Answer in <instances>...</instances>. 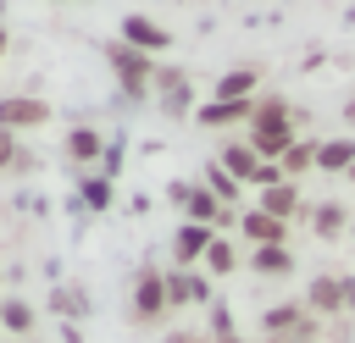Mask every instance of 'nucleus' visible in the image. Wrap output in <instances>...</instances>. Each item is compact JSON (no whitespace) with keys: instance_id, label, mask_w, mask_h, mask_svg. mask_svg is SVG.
<instances>
[{"instance_id":"2f4dec72","label":"nucleus","mask_w":355,"mask_h":343,"mask_svg":"<svg viewBox=\"0 0 355 343\" xmlns=\"http://www.w3.org/2000/svg\"><path fill=\"white\" fill-rule=\"evenodd\" d=\"M222 343H244V337H239V332H233V337H222Z\"/></svg>"},{"instance_id":"a211bd4d","label":"nucleus","mask_w":355,"mask_h":343,"mask_svg":"<svg viewBox=\"0 0 355 343\" xmlns=\"http://www.w3.org/2000/svg\"><path fill=\"white\" fill-rule=\"evenodd\" d=\"M67 160H72V166H100V160H105V138H100L94 127H72V133H67Z\"/></svg>"},{"instance_id":"6e6552de","label":"nucleus","mask_w":355,"mask_h":343,"mask_svg":"<svg viewBox=\"0 0 355 343\" xmlns=\"http://www.w3.org/2000/svg\"><path fill=\"white\" fill-rule=\"evenodd\" d=\"M166 299H172V310L216 304V299H211V277H205V271H183V266H172V271H166Z\"/></svg>"},{"instance_id":"9d476101","label":"nucleus","mask_w":355,"mask_h":343,"mask_svg":"<svg viewBox=\"0 0 355 343\" xmlns=\"http://www.w3.org/2000/svg\"><path fill=\"white\" fill-rule=\"evenodd\" d=\"M305 310L322 321V315H338L344 310V277L338 271H316L311 282H305Z\"/></svg>"},{"instance_id":"f704fd0d","label":"nucleus","mask_w":355,"mask_h":343,"mask_svg":"<svg viewBox=\"0 0 355 343\" xmlns=\"http://www.w3.org/2000/svg\"><path fill=\"white\" fill-rule=\"evenodd\" d=\"M6 343H22V337H6Z\"/></svg>"},{"instance_id":"bb28decb","label":"nucleus","mask_w":355,"mask_h":343,"mask_svg":"<svg viewBox=\"0 0 355 343\" xmlns=\"http://www.w3.org/2000/svg\"><path fill=\"white\" fill-rule=\"evenodd\" d=\"M17 149H22V138L0 127V172H11V160H17Z\"/></svg>"},{"instance_id":"f8f14e48","label":"nucleus","mask_w":355,"mask_h":343,"mask_svg":"<svg viewBox=\"0 0 355 343\" xmlns=\"http://www.w3.org/2000/svg\"><path fill=\"white\" fill-rule=\"evenodd\" d=\"M255 210H266V216H277V221H294V216H305L300 183H277V188H261V194H255Z\"/></svg>"},{"instance_id":"39448f33","label":"nucleus","mask_w":355,"mask_h":343,"mask_svg":"<svg viewBox=\"0 0 355 343\" xmlns=\"http://www.w3.org/2000/svg\"><path fill=\"white\" fill-rule=\"evenodd\" d=\"M50 122V100L39 94H0V127L6 133H33Z\"/></svg>"},{"instance_id":"b1692460","label":"nucleus","mask_w":355,"mask_h":343,"mask_svg":"<svg viewBox=\"0 0 355 343\" xmlns=\"http://www.w3.org/2000/svg\"><path fill=\"white\" fill-rule=\"evenodd\" d=\"M0 326H6L11 337H28V332H33V304H22V299H0Z\"/></svg>"},{"instance_id":"9b49d317","label":"nucleus","mask_w":355,"mask_h":343,"mask_svg":"<svg viewBox=\"0 0 355 343\" xmlns=\"http://www.w3.org/2000/svg\"><path fill=\"white\" fill-rule=\"evenodd\" d=\"M155 94H161L155 105H161L166 116H183V111H189V100H194V83H189L178 66H155Z\"/></svg>"},{"instance_id":"412c9836","label":"nucleus","mask_w":355,"mask_h":343,"mask_svg":"<svg viewBox=\"0 0 355 343\" xmlns=\"http://www.w3.org/2000/svg\"><path fill=\"white\" fill-rule=\"evenodd\" d=\"M200 271H205V277H233V271H239V243H233L227 232H216V243L205 249Z\"/></svg>"},{"instance_id":"72a5a7b5","label":"nucleus","mask_w":355,"mask_h":343,"mask_svg":"<svg viewBox=\"0 0 355 343\" xmlns=\"http://www.w3.org/2000/svg\"><path fill=\"white\" fill-rule=\"evenodd\" d=\"M344 177H349V183H355V166H349V172H344Z\"/></svg>"},{"instance_id":"2eb2a0df","label":"nucleus","mask_w":355,"mask_h":343,"mask_svg":"<svg viewBox=\"0 0 355 343\" xmlns=\"http://www.w3.org/2000/svg\"><path fill=\"white\" fill-rule=\"evenodd\" d=\"M311 216V232L322 238V243H333V238H344L349 232V221H355V210L349 205H333V199H322L316 210H305Z\"/></svg>"},{"instance_id":"7ed1b4c3","label":"nucleus","mask_w":355,"mask_h":343,"mask_svg":"<svg viewBox=\"0 0 355 343\" xmlns=\"http://www.w3.org/2000/svg\"><path fill=\"white\" fill-rule=\"evenodd\" d=\"M261 332L272 337V343H283V337H322V321L305 310V299H294V304H266L261 310Z\"/></svg>"},{"instance_id":"423d86ee","label":"nucleus","mask_w":355,"mask_h":343,"mask_svg":"<svg viewBox=\"0 0 355 343\" xmlns=\"http://www.w3.org/2000/svg\"><path fill=\"white\" fill-rule=\"evenodd\" d=\"M239 238H244V249H272V243H288V221L250 205V210H239Z\"/></svg>"},{"instance_id":"dca6fc26","label":"nucleus","mask_w":355,"mask_h":343,"mask_svg":"<svg viewBox=\"0 0 355 343\" xmlns=\"http://www.w3.org/2000/svg\"><path fill=\"white\" fill-rule=\"evenodd\" d=\"M294 249L288 243H272V249H250V271L255 277H266V282H283V277H294Z\"/></svg>"},{"instance_id":"5701e85b","label":"nucleus","mask_w":355,"mask_h":343,"mask_svg":"<svg viewBox=\"0 0 355 343\" xmlns=\"http://www.w3.org/2000/svg\"><path fill=\"white\" fill-rule=\"evenodd\" d=\"M50 310L67 321V315H89V293L78 288V282H55L50 288Z\"/></svg>"},{"instance_id":"c9c22d12","label":"nucleus","mask_w":355,"mask_h":343,"mask_svg":"<svg viewBox=\"0 0 355 343\" xmlns=\"http://www.w3.org/2000/svg\"><path fill=\"white\" fill-rule=\"evenodd\" d=\"M349 238H355V221H349Z\"/></svg>"},{"instance_id":"0eeeda50","label":"nucleus","mask_w":355,"mask_h":343,"mask_svg":"<svg viewBox=\"0 0 355 343\" xmlns=\"http://www.w3.org/2000/svg\"><path fill=\"white\" fill-rule=\"evenodd\" d=\"M216 243V227H200V221H183L178 232H172V266H183V271H200V260H205V249Z\"/></svg>"},{"instance_id":"cd10ccee","label":"nucleus","mask_w":355,"mask_h":343,"mask_svg":"<svg viewBox=\"0 0 355 343\" xmlns=\"http://www.w3.org/2000/svg\"><path fill=\"white\" fill-rule=\"evenodd\" d=\"M166 343H211V332H194V326H178V332H166Z\"/></svg>"},{"instance_id":"1a4fd4ad","label":"nucleus","mask_w":355,"mask_h":343,"mask_svg":"<svg viewBox=\"0 0 355 343\" xmlns=\"http://www.w3.org/2000/svg\"><path fill=\"white\" fill-rule=\"evenodd\" d=\"M122 44H133L139 55H150V61H155L161 50H172V33H166L161 22H150V17H139V11H133V17H122Z\"/></svg>"},{"instance_id":"7c9ffc66","label":"nucleus","mask_w":355,"mask_h":343,"mask_svg":"<svg viewBox=\"0 0 355 343\" xmlns=\"http://www.w3.org/2000/svg\"><path fill=\"white\" fill-rule=\"evenodd\" d=\"M6 50H11V33H6V28H0V61H6Z\"/></svg>"},{"instance_id":"a878e982","label":"nucleus","mask_w":355,"mask_h":343,"mask_svg":"<svg viewBox=\"0 0 355 343\" xmlns=\"http://www.w3.org/2000/svg\"><path fill=\"white\" fill-rule=\"evenodd\" d=\"M205 310H211V343L233 337V310H227V304H205Z\"/></svg>"},{"instance_id":"6ab92c4d","label":"nucleus","mask_w":355,"mask_h":343,"mask_svg":"<svg viewBox=\"0 0 355 343\" xmlns=\"http://www.w3.org/2000/svg\"><path fill=\"white\" fill-rule=\"evenodd\" d=\"M194 183H200V188H211L227 210H239V199H244V183H239L233 172H222L216 160H211V166H200V177H194Z\"/></svg>"},{"instance_id":"20e7f679","label":"nucleus","mask_w":355,"mask_h":343,"mask_svg":"<svg viewBox=\"0 0 355 343\" xmlns=\"http://www.w3.org/2000/svg\"><path fill=\"white\" fill-rule=\"evenodd\" d=\"M105 61H111V72H116V83H122L128 94H144V89L155 83V61H150V55H139L133 44H122V39H111V44H105Z\"/></svg>"},{"instance_id":"c85d7f7f","label":"nucleus","mask_w":355,"mask_h":343,"mask_svg":"<svg viewBox=\"0 0 355 343\" xmlns=\"http://www.w3.org/2000/svg\"><path fill=\"white\" fill-rule=\"evenodd\" d=\"M33 166H39V155H33V149H17V160H11V172H33Z\"/></svg>"},{"instance_id":"f3484780","label":"nucleus","mask_w":355,"mask_h":343,"mask_svg":"<svg viewBox=\"0 0 355 343\" xmlns=\"http://www.w3.org/2000/svg\"><path fill=\"white\" fill-rule=\"evenodd\" d=\"M216 166H222V172H233V177L250 188V183H255V172H261V155H255L244 138H227V144H222V155H216Z\"/></svg>"},{"instance_id":"4468645a","label":"nucleus","mask_w":355,"mask_h":343,"mask_svg":"<svg viewBox=\"0 0 355 343\" xmlns=\"http://www.w3.org/2000/svg\"><path fill=\"white\" fill-rule=\"evenodd\" d=\"M250 116H255V100H244V105H233V100H205V105H194V122H200V127H233V122L250 127Z\"/></svg>"},{"instance_id":"ddd939ff","label":"nucleus","mask_w":355,"mask_h":343,"mask_svg":"<svg viewBox=\"0 0 355 343\" xmlns=\"http://www.w3.org/2000/svg\"><path fill=\"white\" fill-rule=\"evenodd\" d=\"M255 89H261V72H255V66H233V72H222V77L211 83V100L244 105V100H255Z\"/></svg>"},{"instance_id":"473e14b6","label":"nucleus","mask_w":355,"mask_h":343,"mask_svg":"<svg viewBox=\"0 0 355 343\" xmlns=\"http://www.w3.org/2000/svg\"><path fill=\"white\" fill-rule=\"evenodd\" d=\"M283 343H311V337H283Z\"/></svg>"},{"instance_id":"f03ea898","label":"nucleus","mask_w":355,"mask_h":343,"mask_svg":"<svg viewBox=\"0 0 355 343\" xmlns=\"http://www.w3.org/2000/svg\"><path fill=\"white\" fill-rule=\"evenodd\" d=\"M166 310H172V299H166V271L144 266V271L133 277V293H128V321H133V326H155Z\"/></svg>"},{"instance_id":"aec40b11","label":"nucleus","mask_w":355,"mask_h":343,"mask_svg":"<svg viewBox=\"0 0 355 343\" xmlns=\"http://www.w3.org/2000/svg\"><path fill=\"white\" fill-rule=\"evenodd\" d=\"M316 144H322V138H305V133H300V138L288 144V155L277 160L288 183H300V177H311V172H316Z\"/></svg>"},{"instance_id":"4be33fe9","label":"nucleus","mask_w":355,"mask_h":343,"mask_svg":"<svg viewBox=\"0 0 355 343\" xmlns=\"http://www.w3.org/2000/svg\"><path fill=\"white\" fill-rule=\"evenodd\" d=\"M355 166V138H322L316 144V172H349Z\"/></svg>"},{"instance_id":"393cba45","label":"nucleus","mask_w":355,"mask_h":343,"mask_svg":"<svg viewBox=\"0 0 355 343\" xmlns=\"http://www.w3.org/2000/svg\"><path fill=\"white\" fill-rule=\"evenodd\" d=\"M83 199H89L94 210H105V205H111V177H83Z\"/></svg>"},{"instance_id":"f257e3e1","label":"nucleus","mask_w":355,"mask_h":343,"mask_svg":"<svg viewBox=\"0 0 355 343\" xmlns=\"http://www.w3.org/2000/svg\"><path fill=\"white\" fill-rule=\"evenodd\" d=\"M294 138H300V127H288V100H283V94L255 100V116H250V127H244V144H250L261 160H283Z\"/></svg>"},{"instance_id":"c756f323","label":"nucleus","mask_w":355,"mask_h":343,"mask_svg":"<svg viewBox=\"0 0 355 343\" xmlns=\"http://www.w3.org/2000/svg\"><path fill=\"white\" fill-rule=\"evenodd\" d=\"M344 310L355 315V277H344Z\"/></svg>"}]
</instances>
